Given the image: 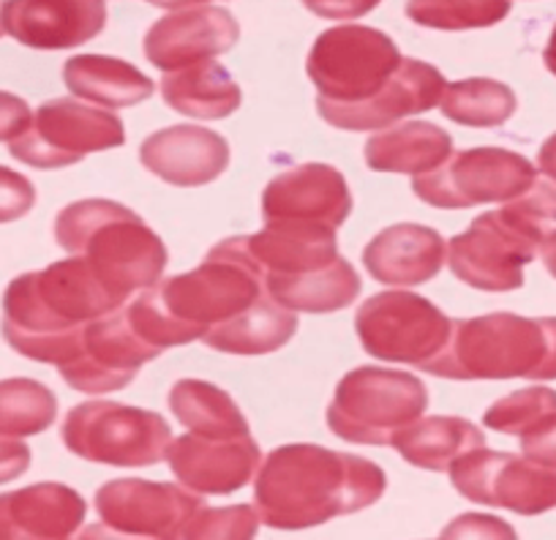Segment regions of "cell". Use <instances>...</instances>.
<instances>
[{
  "instance_id": "1",
  "label": "cell",
  "mask_w": 556,
  "mask_h": 540,
  "mask_svg": "<svg viewBox=\"0 0 556 540\" xmlns=\"http://www.w3.org/2000/svg\"><path fill=\"white\" fill-rule=\"evenodd\" d=\"M388 489L382 467L352 453L319 445H285L256 469V516L273 529H312L344 513L382 500Z\"/></svg>"
},
{
  "instance_id": "2",
  "label": "cell",
  "mask_w": 556,
  "mask_h": 540,
  "mask_svg": "<svg viewBox=\"0 0 556 540\" xmlns=\"http://www.w3.org/2000/svg\"><path fill=\"white\" fill-rule=\"evenodd\" d=\"M123 303L83 256H72L17 276L7 287L0 330L20 355L63 366L83 347L88 323L117 312Z\"/></svg>"
},
{
  "instance_id": "3",
  "label": "cell",
  "mask_w": 556,
  "mask_h": 540,
  "mask_svg": "<svg viewBox=\"0 0 556 540\" xmlns=\"http://www.w3.org/2000/svg\"><path fill=\"white\" fill-rule=\"evenodd\" d=\"M55 238L63 251L83 256L123 301L156 285L167 267L162 238L137 213L110 200H83L63 208L55 218Z\"/></svg>"
},
{
  "instance_id": "4",
  "label": "cell",
  "mask_w": 556,
  "mask_h": 540,
  "mask_svg": "<svg viewBox=\"0 0 556 540\" xmlns=\"http://www.w3.org/2000/svg\"><path fill=\"white\" fill-rule=\"evenodd\" d=\"M151 296L189 344L254 306L265 296V281L245 249V235H240L213 246L207 260L191 274L153 285Z\"/></svg>"
},
{
  "instance_id": "5",
  "label": "cell",
  "mask_w": 556,
  "mask_h": 540,
  "mask_svg": "<svg viewBox=\"0 0 556 540\" xmlns=\"http://www.w3.org/2000/svg\"><path fill=\"white\" fill-rule=\"evenodd\" d=\"M548 325L543 319L496 312L456 319L451 339L424 372L447 379H543Z\"/></svg>"
},
{
  "instance_id": "6",
  "label": "cell",
  "mask_w": 556,
  "mask_h": 540,
  "mask_svg": "<svg viewBox=\"0 0 556 540\" xmlns=\"http://www.w3.org/2000/svg\"><path fill=\"white\" fill-rule=\"evenodd\" d=\"M429 407V390L417 377L390 368L363 366L339 382L328 407L336 437L357 445H390L393 435Z\"/></svg>"
},
{
  "instance_id": "7",
  "label": "cell",
  "mask_w": 556,
  "mask_h": 540,
  "mask_svg": "<svg viewBox=\"0 0 556 540\" xmlns=\"http://www.w3.org/2000/svg\"><path fill=\"white\" fill-rule=\"evenodd\" d=\"M401 66L390 36L366 25L330 28L314 41L306 72L317 85V106H355L377 96Z\"/></svg>"
},
{
  "instance_id": "8",
  "label": "cell",
  "mask_w": 556,
  "mask_h": 540,
  "mask_svg": "<svg viewBox=\"0 0 556 540\" xmlns=\"http://www.w3.org/2000/svg\"><path fill=\"white\" fill-rule=\"evenodd\" d=\"M61 435L74 456L110 467H153L173 442L162 415L117 401H85L66 415Z\"/></svg>"
},
{
  "instance_id": "9",
  "label": "cell",
  "mask_w": 556,
  "mask_h": 540,
  "mask_svg": "<svg viewBox=\"0 0 556 540\" xmlns=\"http://www.w3.org/2000/svg\"><path fill=\"white\" fill-rule=\"evenodd\" d=\"M355 330L368 355L424 368L447 344L453 319L424 296L390 290L363 303Z\"/></svg>"
},
{
  "instance_id": "10",
  "label": "cell",
  "mask_w": 556,
  "mask_h": 540,
  "mask_svg": "<svg viewBox=\"0 0 556 540\" xmlns=\"http://www.w3.org/2000/svg\"><path fill=\"white\" fill-rule=\"evenodd\" d=\"M126 142L121 117L104 106L79 104L77 99H52L34 112L30 126L9 142L17 162L36 169H61L83 162L88 153L110 151Z\"/></svg>"
},
{
  "instance_id": "11",
  "label": "cell",
  "mask_w": 556,
  "mask_h": 540,
  "mask_svg": "<svg viewBox=\"0 0 556 540\" xmlns=\"http://www.w3.org/2000/svg\"><path fill=\"white\" fill-rule=\"evenodd\" d=\"M538 180L521 153L505 148H472L451 153L437 169L415 175L412 191L434 208H472L483 202H510Z\"/></svg>"
},
{
  "instance_id": "12",
  "label": "cell",
  "mask_w": 556,
  "mask_h": 540,
  "mask_svg": "<svg viewBox=\"0 0 556 540\" xmlns=\"http://www.w3.org/2000/svg\"><path fill=\"white\" fill-rule=\"evenodd\" d=\"M456 491L478 505L540 516L556 505V469L513 453L472 448L451 464Z\"/></svg>"
},
{
  "instance_id": "13",
  "label": "cell",
  "mask_w": 556,
  "mask_h": 540,
  "mask_svg": "<svg viewBox=\"0 0 556 540\" xmlns=\"http://www.w3.org/2000/svg\"><path fill=\"white\" fill-rule=\"evenodd\" d=\"M447 249L453 276L483 292L518 290L523 285V265L540 251L500 211L475 218L472 227L456 235Z\"/></svg>"
},
{
  "instance_id": "14",
  "label": "cell",
  "mask_w": 556,
  "mask_h": 540,
  "mask_svg": "<svg viewBox=\"0 0 556 540\" xmlns=\"http://www.w3.org/2000/svg\"><path fill=\"white\" fill-rule=\"evenodd\" d=\"M162 352L153 350L146 339H139L126 317V309L96 317L88 323L83 336V347L68 363L58 366L68 388L79 393H112L134 382L139 368Z\"/></svg>"
},
{
  "instance_id": "15",
  "label": "cell",
  "mask_w": 556,
  "mask_h": 540,
  "mask_svg": "<svg viewBox=\"0 0 556 540\" xmlns=\"http://www.w3.org/2000/svg\"><path fill=\"white\" fill-rule=\"evenodd\" d=\"M202 507L205 502L197 491L139 478L110 480L96 494L101 522L115 532L139 538H184V529Z\"/></svg>"
},
{
  "instance_id": "16",
  "label": "cell",
  "mask_w": 556,
  "mask_h": 540,
  "mask_svg": "<svg viewBox=\"0 0 556 540\" xmlns=\"http://www.w3.org/2000/svg\"><path fill=\"white\" fill-rule=\"evenodd\" d=\"M352 213L346 178L330 164H301L276 175L262 194L265 224H319L339 229Z\"/></svg>"
},
{
  "instance_id": "17",
  "label": "cell",
  "mask_w": 556,
  "mask_h": 540,
  "mask_svg": "<svg viewBox=\"0 0 556 540\" xmlns=\"http://www.w3.org/2000/svg\"><path fill=\"white\" fill-rule=\"evenodd\" d=\"M169 469L186 489L197 494H232L243 489L260 469V445L251 435L205 437L189 435L169 442Z\"/></svg>"
},
{
  "instance_id": "18",
  "label": "cell",
  "mask_w": 556,
  "mask_h": 540,
  "mask_svg": "<svg viewBox=\"0 0 556 540\" xmlns=\"http://www.w3.org/2000/svg\"><path fill=\"white\" fill-rule=\"evenodd\" d=\"M447 83L431 63L401 58L399 72L368 101L355 106H317L325 123L344 131H377L406 115H420L440 104Z\"/></svg>"
},
{
  "instance_id": "19",
  "label": "cell",
  "mask_w": 556,
  "mask_h": 540,
  "mask_svg": "<svg viewBox=\"0 0 556 540\" xmlns=\"http://www.w3.org/2000/svg\"><path fill=\"white\" fill-rule=\"evenodd\" d=\"M104 0H7L3 30L30 50H74L104 30Z\"/></svg>"
},
{
  "instance_id": "20",
  "label": "cell",
  "mask_w": 556,
  "mask_h": 540,
  "mask_svg": "<svg viewBox=\"0 0 556 540\" xmlns=\"http://www.w3.org/2000/svg\"><path fill=\"white\" fill-rule=\"evenodd\" d=\"M240 39V25L227 9L186 7L153 23L146 34V58L162 72L224 55Z\"/></svg>"
},
{
  "instance_id": "21",
  "label": "cell",
  "mask_w": 556,
  "mask_h": 540,
  "mask_svg": "<svg viewBox=\"0 0 556 540\" xmlns=\"http://www.w3.org/2000/svg\"><path fill=\"white\" fill-rule=\"evenodd\" d=\"M139 159L156 178L191 189L213 184L227 169L229 146L211 128L169 126L142 142Z\"/></svg>"
},
{
  "instance_id": "22",
  "label": "cell",
  "mask_w": 556,
  "mask_h": 540,
  "mask_svg": "<svg viewBox=\"0 0 556 540\" xmlns=\"http://www.w3.org/2000/svg\"><path fill=\"white\" fill-rule=\"evenodd\" d=\"M83 497L63 484L0 494V540H66L85 522Z\"/></svg>"
},
{
  "instance_id": "23",
  "label": "cell",
  "mask_w": 556,
  "mask_h": 540,
  "mask_svg": "<svg viewBox=\"0 0 556 540\" xmlns=\"http://www.w3.org/2000/svg\"><path fill=\"white\" fill-rule=\"evenodd\" d=\"M445 240L437 229L420 224H393L368 240L363 265L388 287H417L434 279L445 262Z\"/></svg>"
},
{
  "instance_id": "24",
  "label": "cell",
  "mask_w": 556,
  "mask_h": 540,
  "mask_svg": "<svg viewBox=\"0 0 556 540\" xmlns=\"http://www.w3.org/2000/svg\"><path fill=\"white\" fill-rule=\"evenodd\" d=\"M245 249L262 281L308 274L339 260L336 229L319 224H267L262 233L245 235Z\"/></svg>"
},
{
  "instance_id": "25",
  "label": "cell",
  "mask_w": 556,
  "mask_h": 540,
  "mask_svg": "<svg viewBox=\"0 0 556 540\" xmlns=\"http://www.w3.org/2000/svg\"><path fill=\"white\" fill-rule=\"evenodd\" d=\"M453 153V137L434 123L412 121L388 128L366 142V164L374 173L426 175Z\"/></svg>"
},
{
  "instance_id": "26",
  "label": "cell",
  "mask_w": 556,
  "mask_h": 540,
  "mask_svg": "<svg viewBox=\"0 0 556 540\" xmlns=\"http://www.w3.org/2000/svg\"><path fill=\"white\" fill-rule=\"evenodd\" d=\"M162 96L175 112L186 117H200V121H218V117L232 115L243 99L238 83L213 58L164 72Z\"/></svg>"
},
{
  "instance_id": "27",
  "label": "cell",
  "mask_w": 556,
  "mask_h": 540,
  "mask_svg": "<svg viewBox=\"0 0 556 540\" xmlns=\"http://www.w3.org/2000/svg\"><path fill=\"white\" fill-rule=\"evenodd\" d=\"M63 83L77 99L93 101L106 110L142 104L153 96V83L148 74L110 55L68 58L63 66Z\"/></svg>"
},
{
  "instance_id": "28",
  "label": "cell",
  "mask_w": 556,
  "mask_h": 540,
  "mask_svg": "<svg viewBox=\"0 0 556 540\" xmlns=\"http://www.w3.org/2000/svg\"><path fill=\"white\" fill-rule=\"evenodd\" d=\"M295 312L276 303L265 292L243 314L207 330L202 341L211 350L229 352V355H267V352H276L278 347H285L295 336Z\"/></svg>"
},
{
  "instance_id": "29",
  "label": "cell",
  "mask_w": 556,
  "mask_h": 540,
  "mask_svg": "<svg viewBox=\"0 0 556 540\" xmlns=\"http://www.w3.org/2000/svg\"><path fill=\"white\" fill-rule=\"evenodd\" d=\"M485 442L483 431L464 418H426L412 420L399 429L390 445L401 453L412 467L431 469V473H447L458 456Z\"/></svg>"
},
{
  "instance_id": "30",
  "label": "cell",
  "mask_w": 556,
  "mask_h": 540,
  "mask_svg": "<svg viewBox=\"0 0 556 540\" xmlns=\"http://www.w3.org/2000/svg\"><path fill=\"white\" fill-rule=\"evenodd\" d=\"M265 292L290 312L330 314L355 303V298L361 296V276L350 262L339 256L330 265L308 274L267 279Z\"/></svg>"
},
{
  "instance_id": "31",
  "label": "cell",
  "mask_w": 556,
  "mask_h": 540,
  "mask_svg": "<svg viewBox=\"0 0 556 540\" xmlns=\"http://www.w3.org/2000/svg\"><path fill=\"white\" fill-rule=\"evenodd\" d=\"M169 410L194 435L240 437L251 435L249 420L240 413L232 395L202 379H180L169 390Z\"/></svg>"
},
{
  "instance_id": "32",
  "label": "cell",
  "mask_w": 556,
  "mask_h": 540,
  "mask_svg": "<svg viewBox=\"0 0 556 540\" xmlns=\"http://www.w3.org/2000/svg\"><path fill=\"white\" fill-rule=\"evenodd\" d=\"M440 106L451 121L462 123V126L491 128L510 121L518 101L507 85L496 83V79L475 77L447 85Z\"/></svg>"
},
{
  "instance_id": "33",
  "label": "cell",
  "mask_w": 556,
  "mask_h": 540,
  "mask_svg": "<svg viewBox=\"0 0 556 540\" xmlns=\"http://www.w3.org/2000/svg\"><path fill=\"white\" fill-rule=\"evenodd\" d=\"M58 418V399L36 379L12 377L0 382V435L34 437Z\"/></svg>"
},
{
  "instance_id": "34",
  "label": "cell",
  "mask_w": 556,
  "mask_h": 540,
  "mask_svg": "<svg viewBox=\"0 0 556 540\" xmlns=\"http://www.w3.org/2000/svg\"><path fill=\"white\" fill-rule=\"evenodd\" d=\"M406 17L434 30L491 28L510 14V0H406Z\"/></svg>"
},
{
  "instance_id": "35",
  "label": "cell",
  "mask_w": 556,
  "mask_h": 540,
  "mask_svg": "<svg viewBox=\"0 0 556 540\" xmlns=\"http://www.w3.org/2000/svg\"><path fill=\"white\" fill-rule=\"evenodd\" d=\"M556 415V390L551 388H523L505 395L489 407L483 424L500 435L523 437Z\"/></svg>"
},
{
  "instance_id": "36",
  "label": "cell",
  "mask_w": 556,
  "mask_h": 540,
  "mask_svg": "<svg viewBox=\"0 0 556 540\" xmlns=\"http://www.w3.org/2000/svg\"><path fill=\"white\" fill-rule=\"evenodd\" d=\"M500 213L523 238L543 249L548 240L556 238V186L534 180L521 197L505 202Z\"/></svg>"
},
{
  "instance_id": "37",
  "label": "cell",
  "mask_w": 556,
  "mask_h": 540,
  "mask_svg": "<svg viewBox=\"0 0 556 540\" xmlns=\"http://www.w3.org/2000/svg\"><path fill=\"white\" fill-rule=\"evenodd\" d=\"M256 516L254 507L249 505H232V507H202L189 527L184 529V538L205 540V538H227V540H245L256 535Z\"/></svg>"
},
{
  "instance_id": "38",
  "label": "cell",
  "mask_w": 556,
  "mask_h": 540,
  "mask_svg": "<svg viewBox=\"0 0 556 540\" xmlns=\"http://www.w3.org/2000/svg\"><path fill=\"white\" fill-rule=\"evenodd\" d=\"M36 205V189L25 175L9 167H0V224L17 222L28 216Z\"/></svg>"
},
{
  "instance_id": "39",
  "label": "cell",
  "mask_w": 556,
  "mask_h": 540,
  "mask_svg": "<svg viewBox=\"0 0 556 540\" xmlns=\"http://www.w3.org/2000/svg\"><path fill=\"white\" fill-rule=\"evenodd\" d=\"M30 121H34V112H30L28 101L0 90V142L17 140L30 126Z\"/></svg>"
},
{
  "instance_id": "40",
  "label": "cell",
  "mask_w": 556,
  "mask_h": 540,
  "mask_svg": "<svg viewBox=\"0 0 556 540\" xmlns=\"http://www.w3.org/2000/svg\"><path fill=\"white\" fill-rule=\"evenodd\" d=\"M521 448H523V456L527 459L543 464V467L556 469V415H551L548 420H543L540 426H534L529 435H523Z\"/></svg>"
},
{
  "instance_id": "41",
  "label": "cell",
  "mask_w": 556,
  "mask_h": 540,
  "mask_svg": "<svg viewBox=\"0 0 556 540\" xmlns=\"http://www.w3.org/2000/svg\"><path fill=\"white\" fill-rule=\"evenodd\" d=\"M30 448L20 442V437L0 435V486L12 484L20 475L28 473Z\"/></svg>"
},
{
  "instance_id": "42",
  "label": "cell",
  "mask_w": 556,
  "mask_h": 540,
  "mask_svg": "<svg viewBox=\"0 0 556 540\" xmlns=\"http://www.w3.org/2000/svg\"><path fill=\"white\" fill-rule=\"evenodd\" d=\"M303 3L308 12L325 20H357L379 7V0H303Z\"/></svg>"
},
{
  "instance_id": "43",
  "label": "cell",
  "mask_w": 556,
  "mask_h": 540,
  "mask_svg": "<svg viewBox=\"0 0 556 540\" xmlns=\"http://www.w3.org/2000/svg\"><path fill=\"white\" fill-rule=\"evenodd\" d=\"M538 164H540V173L556 184V134H551L548 140L543 142V148H540L538 153Z\"/></svg>"
},
{
  "instance_id": "44",
  "label": "cell",
  "mask_w": 556,
  "mask_h": 540,
  "mask_svg": "<svg viewBox=\"0 0 556 540\" xmlns=\"http://www.w3.org/2000/svg\"><path fill=\"white\" fill-rule=\"evenodd\" d=\"M540 254H543V265L548 267V274L556 279V238L548 240V243L540 249Z\"/></svg>"
},
{
  "instance_id": "45",
  "label": "cell",
  "mask_w": 556,
  "mask_h": 540,
  "mask_svg": "<svg viewBox=\"0 0 556 540\" xmlns=\"http://www.w3.org/2000/svg\"><path fill=\"white\" fill-rule=\"evenodd\" d=\"M543 61H545V66H548V72L556 77V28L551 30V39H548V45H545Z\"/></svg>"
},
{
  "instance_id": "46",
  "label": "cell",
  "mask_w": 556,
  "mask_h": 540,
  "mask_svg": "<svg viewBox=\"0 0 556 540\" xmlns=\"http://www.w3.org/2000/svg\"><path fill=\"white\" fill-rule=\"evenodd\" d=\"M153 7L159 9H186V7H202V0H148Z\"/></svg>"
},
{
  "instance_id": "47",
  "label": "cell",
  "mask_w": 556,
  "mask_h": 540,
  "mask_svg": "<svg viewBox=\"0 0 556 540\" xmlns=\"http://www.w3.org/2000/svg\"><path fill=\"white\" fill-rule=\"evenodd\" d=\"M3 3H7V0H0V36L7 34V30H3Z\"/></svg>"
},
{
  "instance_id": "48",
  "label": "cell",
  "mask_w": 556,
  "mask_h": 540,
  "mask_svg": "<svg viewBox=\"0 0 556 540\" xmlns=\"http://www.w3.org/2000/svg\"><path fill=\"white\" fill-rule=\"evenodd\" d=\"M202 3H207V0H202Z\"/></svg>"
}]
</instances>
